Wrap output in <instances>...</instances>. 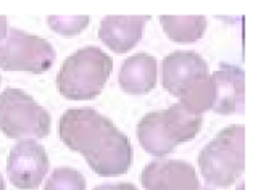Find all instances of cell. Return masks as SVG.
Listing matches in <instances>:
<instances>
[{
    "mask_svg": "<svg viewBox=\"0 0 253 190\" xmlns=\"http://www.w3.org/2000/svg\"><path fill=\"white\" fill-rule=\"evenodd\" d=\"M60 139L71 150L83 153L98 176H120L131 168L129 139L92 108L68 110L60 119Z\"/></svg>",
    "mask_w": 253,
    "mask_h": 190,
    "instance_id": "6da1fadb",
    "label": "cell"
},
{
    "mask_svg": "<svg viewBox=\"0 0 253 190\" xmlns=\"http://www.w3.org/2000/svg\"><path fill=\"white\" fill-rule=\"evenodd\" d=\"M200 126L202 114L176 103L163 112L145 114L137 124V137L145 152L163 158L179 144L192 140L199 134Z\"/></svg>",
    "mask_w": 253,
    "mask_h": 190,
    "instance_id": "7a4b0ae2",
    "label": "cell"
},
{
    "mask_svg": "<svg viewBox=\"0 0 253 190\" xmlns=\"http://www.w3.org/2000/svg\"><path fill=\"white\" fill-rule=\"evenodd\" d=\"M113 60L98 47H84L65 60L57 76L60 94L70 100H92L102 92Z\"/></svg>",
    "mask_w": 253,
    "mask_h": 190,
    "instance_id": "3957f363",
    "label": "cell"
},
{
    "mask_svg": "<svg viewBox=\"0 0 253 190\" xmlns=\"http://www.w3.org/2000/svg\"><path fill=\"white\" fill-rule=\"evenodd\" d=\"M203 177L211 186L229 187L245 168V129L229 126L221 131L199 155Z\"/></svg>",
    "mask_w": 253,
    "mask_h": 190,
    "instance_id": "277c9868",
    "label": "cell"
},
{
    "mask_svg": "<svg viewBox=\"0 0 253 190\" xmlns=\"http://www.w3.org/2000/svg\"><path fill=\"white\" fill-rule=\"evenodd\" d=\"M0 129L8 137H45L50 116L23 90L8 89L0 95Z\"/></svg>",
    "mask_w": 253,
    "mask_h": 190,
    "instance_id": "5b68a950",
    "label": "cell"
},
{
    "mask_svg": "<svg viewBox=\"0 0 253 190\" xmlns=\"http://www.w3.org/2000/svg\"><path fill=\"white\" fill-rule=\"evenodd\" d=\"M55 50L47 40L11 29L0 42V66L10 71L44 73L52 66Z\"/></svg>",
    "mask_w": 253,
    "mask_h": 190,
    "instance_id": "8992f818",
    "label": "cell"
},
{
    "mask_svg": "<svg viewBox=\"0 0 253 190\" xmlns=\"http://www.w3.org/2000/svg\"><path fill=\"white\" fill-rule=\"evenodd\" d=\"M7 169L15 187L23 190L38 189L48 171V158L44 147L34 140L16 144L10 152Z\"/></svg>",
    "mask_w": 253,
    "mask_h": 190,
    "instance_id": "52a82bcc",
    "label": "cell"
},
{
    "mask_svg": "<svg viewBox=\"0 0 253 190\" xmlns=\"http://www.w3.org/2000/svg\"><path fill=\"white\" fill-rule=\"evenodd\" d=\"M145 190H199L197 171L179 160H157L145 166L140 176Z\"/></svg>",
    "mask_w": 253,
    "mask_h": 190,
    "instance_id": "ba28073f",
    "label": "cell"
},
{
    "mask_svg": "<svg viewBox=\"0 0 253 190\" xmlns=\"http://www.w3.org/2000/svg\"><path fill=\"white\" fill-rule=\"evenodd\" d=\"M203 75H208V66L195 52L177 50L163 60V85L177 99Z\"/></svg>",
    "mask_w": 253,
    "mask_h": 190,
    "instance_id": "9c48e42d",
    "label": "cell"
},
{
    "mask_svg": "<svg viewBox=\"0 0 253 190\" xmlns=\"http://www.w3.org/2000/svg\"><path fill=\"white\" fill-rule=\"evenodd\" d=\"M211 77L214 82V103L211 110L219 114L242 112L245 102L244 70L232 65H221Z\"/></svg>",
    "mask_w": 253,
    "mask_h": 190,
    "instance_id": "30bf717a",
    "label": "cell"
},
{
    "mask_svg": "<svg viewBox=\"0 0 253 190\" xmlns=\"http://www.w3.org/2000/svg\"><path fill=\"white\" fill-rule=\"evenodd\" d=\"M150 16H107L102 20L98 38L116 53H126L142 38Z\"/></svg>",
    "mask_w": 253,
    "mask_h": 190,
    "instance_id": "8fae6325",
    "label": "cell"
},
{
    "mask_svg": "<svg viewBox=\"0 0 253 190\" xmlns=\"http://www.w3.org/2000/svg\"><path fill=\"white\" fill-rule=\"evenodd\" d=\"M118 79L126 94H149L157 85V60L147 53L134 55L123 63Z\"/></svg>",
    "mask_w": 253,
    "mask_h": 190,
    "instance_id": "7c38bea8",
    "label": "cell"
},
{
    "mask_svg": "<svg viewBox=\"0 0 253 190\" xmlns=\"http://www.w3.org/2000/svg\"><path fill=\"white\" fill-rule=\"evenodd\" d=\"M165 33L174 42H195L207 29L205 16H162Z\"/></svg>",
    "mask_w": 253,
    "mask_h": 190,
    "instance_id": "4fadbf2b",
    "label": "cell"
},
{
    "mask_svg": "<svg viewBox=\"0 0 253 190\" xmlns=\"http://www.w3.org/2000/svg\"><path fill=\"white\" fill-rule=\"evenodd\" d=\"M181 105L189 108L190 112L202 114L203 112L213 108L214 103V82L210 75L200 76L190 87L179 97Z\"/></svg>",
    "mask_w": 253,
    "mask_h": 190,
    "instance_id": "5bb4252c",
    "label": "cell"
},
{
    "mask_svg": "<svg viewBox=\"0 0 253 190\" xmlns=\"http://www.w3.org/2000/svg\"><path fill=\"white\" fill-rule=\"evenodd\" d=\"M45 190H85V179L76 169L58 168L50 176Z\"/></svg>",
    "mask_w": 253,
    "mask_h": 190,
    "instance_id": "9a60e30c",
    "label": "cell"
},
{
    "mask_svg": "<svg viewBox=\"0 0 253 190\" xmlns=\"http://www.w3.org/2000/svg\"><path fill=\"white\" fill-rule=\"evenodd\" d=\"M48 24L60 34L75 36L85 29V26L89 24V16H50Z\"/></svg>",
    "mask_w": 253,
    "mask_h": 190,
    "instance_id": "2e32d148",
    "label": "cell"
},
{
    "mask_svg": "<svg viewBox=\"0 0 253 190\" xmlns=\"http://www.w3.org/2000/svg\"><path fill=\"white\" fill-rule=\"evenodd\" d=\"M94 190H137L132 184L123 182V184H107V186H98Z\"/></svg>",
    "mask_w": 253,
    "mask_h": 190,
    "instance_id": "e0dca14e",
    "label": "cell"
},
{
    "mask_svg": "<svg viewBox=\"0 0 253 190\" xmlns=\"http://www.w3.org/2000/svg\"><path fill=\"white\" fill-rule=\"evenodd\" d=\"M5 29H7V20H5V16H0V39H3Z\"/></svg>",
    "mask_w": 253,
    "mask_h": 190,
    "instance_id": "ac0fdd59",
    "label": "cell"
},
{
    "mask_svg": "<svg viewBox=\"0 0 253 190\" xmlns=\"http://www.w3.org/2000/svg\"><path fill=\"white\" fill-rule=\"evenodd\" d=\"M0 190H5V182L2 181V177H0Z\"/></svg>",
    "mask_w": 253,
    "mask_h": 190,
    "instance_id": "d6986e66",
    "label": "cell"
},
{
    "mask_svg": "<svg viewBox=\"0 0 253 190\" xmlns=\"http://www.w3.org/2000/svg\"><path fill=\"white\" fill-rule=\"evenodd\" d=\"M199 190H210V189H202V187H200V189H199Z\"/></svg>",
    "mask_w": 253,
    "mask_h": 190,
    "instance_id": "ffe728a7",
    "label": "cell"
}]
</instances>
